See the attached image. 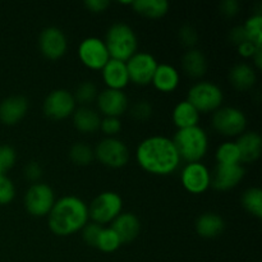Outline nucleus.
Returning <instances> with one entry per match:
<instances>
[{"label":"nucleus","mask_w":262,"mask_h":262,"mask_svg":"<svg viewBox=\"0 0 262 262\" xmlns=\"http://www.w3.org/2000/svg\"><path fill=\"white\" fill-rule=\"evenodd\" d=\"M138 165L148 174L166 177L181 166V156L173 140L165 136H151L138 143L136 148Z\"/></svg>","instance_id":"nucleus-1"},{"label":"nucleus","mask_w":262,"mask_h":262,"mask_svg":"<svg viewBox=\"0 0 262 262\" xmlns=\"http://www.w3.org/2000/svg\"><path fill=\"white\" fill-rule=\"evenodd\" d=\"M89 205L73 194H68L55 201L48 215L49 228L59 237H68L82 230L89 223Z\"/></svg>","instance_id":"nucleus-2"},{"label":"nucleus","mask_w":262,"mask_h":262,"mask_svg":"<svg viewBox=\"0 0 262 262\" xmlns=\"http://www.w3.org/2000/svg\"><path fill=\"white\" fill-rule=\"evenodd\" d=\"M173 142L181 160L186 163L201 161L209 151V136L200 125L178 129Z\"/></svg>","instance_id":"nucleus-3"},{"label":"nucleus","mask_w":262,"mask_h":262,"mask_svg":"<svg viewBox=\"0 0 262 262\" xmlns=\"http://www.w3.org/2000/svg\"><path fill=\"white\" fill-rule=\"evenodd\" d=\"M110 59L127 61L138 51V40L135 31L125 23H114L107 30L104 40Z\"/></svg>","instance_id":"nucleus-4"},{"label":"nucleus","mask_w":262,"mask_h":262,"mask_svg":"<svg viewBox=\"0 0 262 262\" xmlns=\"http://www.w3.org/2000/svg\"><path fill=\"white\" fill-rule=\"evenodd\" d=\"M187 101L191 102L200 114L214 113L222 107L224 101V92L216 83L201 81L194 83L188 90Z\"/></svg>","instance_id":"nucleus-5"},{"label":"nucleus","mask_w":262,"mask_h":262,"mask_svg":"<svg viewBox=\"0 0 262 262\" xmlns=\"http://www.w3.org/2000/svg\"><path fill=\"white\" fill-rule=\"evenodd\" d=\"M123 200L119 193L106 191L100 193L94 199L89 206V215L92 222L99 225L109 224L122 214Z\"/></svg>","instance_id":"nucleus-6"},{"label":"nucleus","mask_w":262,"mask_h":262,"mask_svg":"<svg viewBox=\"0 0 262 262\" xmlns=\"http://www.w3.org/2000/svg\"><path fill=\"white\" fill-rule=\"evenodd\" d=\"M212 128L225 137H238L247 127V117L234 106H222L214 112L211 118Z\"/></svg>","instance_id":"nucleus-7"},{"label":"nucleus","mask_w":262,"mask_h":262,"mask_svg":"<svg viewBox=\"0 0 262 262\" xmlns=\"http://www.w3.org/2000/svg\"><path fill=\"white\" fill-rule=\"evenodd\" d=\"M94 155L102 165L112 169H119L127 165L129 160V150L122 140L117 137H106L100 141Z\"/></svg>","instance_id":"nucleus-8"},{"label":"nucleus","mask_w":262,"mask_h":262,"mask_svg":"<svg viewBox=\"0 0 262 262\" xmlns=\"http://www.w3.org/2000/svg\"><path fill=\"white\" fill-rule=\"evenodd\" d=\"M55 201L53 188L45 183L32 184L25 196L26 210L35 217L48 216Z\"/></svg>","instance_id":"nucleus-9"},{"label":"nucleus","mask_w":262,"mask_h":262,"mask_svg":"<svg viewBox=\"0 0 262 262\" xmlns=\"http://www.w3.org/2000/svg\"><path fill=\"white\" fill-rule=\"evenodd\" d=\"M129 82L137 86H147L152 81L159 63L155 56L146 51H137L125 61Z\"/></svg>","instance_id":"nucleus-10"},{"label":"nucleus","mask_w":262,"mask_h":262,"mask_svg":"<svg viewBox=\"0 0 262 262\" xmlns=\"http://www.w3.org/2000/svg\"><path fill=\"white\" fill-rule=\"evenodd\" d=\"M73 94L68 90L58 89L45 97L42 104L43 114L53 120H63L72 117L77 109Z\"/></svg>","instance_id":"nucleus-11"},{"label":"nucleus","mask_w":262,"mask_h":262,"mask_svg":"<svg viewBox=\"0 0 262 262\" xmlns=\"http://www.w3.org/2000/svg\"><path fill=\"white\" fill-rule=\"evenodd\" d=\"M78 58L81 63L91 71H101L110 60L104 40L94 36L81 41L78 46Z\"/></svg>","instance_id":"nucleus-12"},{"label":"nucleus","mask_w":262,"mask_h":262,"mask_svg":"<svg viewBox=\"0 0 262 262\" xmlns=\"http://www.w3.org/2000/svg\"><path fill=\"white\" fill-rule=\"evenodd\" d=\"M181 182L191 194H202L211 186V173L201 161L187 163L181 171Z\"/></svg>","instance_id":"nucleus-13"},{"label":"nucleus","mask_w":262,"mask_h":262,"mask_svg":"<svg viewBox=\"0 0 262 262\" xmlns=\"http://www.w3.org/2000/svg\"><path fill=\"white\" fill-rule=\"evenodd\" d=\"M41 54L49 60H58L68 49V41L63 31L58 27H46L38 37Z\"/></svg>","instance_id":"nucleus-14"},{"label":"nucleus","mask_w":262,"mask_h":262,"mask_svg":"<svg viewBox=\"0 0 262 262\" xmlns=\"http://www.w3.org/2000/svg\"><path fill=\"white\" fill-rule=\"evenodd\" d=\"M97 107L100 113L105 117L119 118L120 115L127 112L129 106V100L124 91H118V90H104L97 95Z\"/></svg>","instance_id":"nucleus-15"},{"label":"nucleus","mask_w":262,"mask_h":262,"mask_svg":"<svg viewBox=\"0 0 262 262\" xmlns=\"http://www.w3.org/2000/svg\"><path fill=\"white\" fill-rule=\"evenodd\" d=\"M245 178V168L238 165H220L216 164L211 174V186L217 191H229L237 187Z\"/></svg>","instance_id":"nucleus-16"},{"label":"nucleus","mask_w":262,"mask_h":262,"mask_svg":"<svg viewBox=\"0 0 262 262\" xmlns=\"http://www.w3.org/2000/svg\"><path fill=\"white\" fill-rule=\"evenodd\" d=\"M28 110L26 97L14 95L0 101V122L5 125H15L25 118Z\"/></svg>","instance_id":"nucleus-17"},{"label":"nucleus","mask_w":262,"mask_h":262,"mask_svg":"<svg viewBox=\"0 0 262 262\" xmlns=\"http://www.w3.org/2000/svg\"><path fill=\"white\" fill-rule=\"evenodd\" d=\"M101 76L105 86L109 90L123 91L129 83V77H128L125 61L110 59L105 64L104 68L101 69Z\"/></svg>","instance_id":"nucleus-18"},{"label":"nucleus","mask_w":262,"mask_h":262,"mask_svg":"<svg viewBox=\"0 0 262 262\" xmlns=\"http://www.w3.org/2000/svg\"><path fill=\"white\" fill-rule=\"evenodd\" d=\"M179 82H181V76L178 69L171 64L161 63L156 68L151 83L159 92L170 94L178 89Z\"/></svg>","instance_id":"nucleus-19"},{"label":"nucleus","mask_w":262,"mask_h":262,"mask_svg":"<svg viewBox=\"0 0 262 262\" xmlns=\"http://www.w3.org/2000/svg\"><path fill=\"white\" fill-rule=\"evenodd\" d=\"M110 228L117 233L122 243H127L132 242L140 234L141 223L132 212H122L113 220Z\"/></svg>","instance_id":"nucleus-20"},{"label":"nucleus","mask_w":262,"mask_h":262,"mask_svg":"<svg viewBox=\"0 0 262 262\" xmlns=\"http://www.w3.org/2000/svg\"><path fill=\"white\" fill-rule=\"evenodd\" d=\"M242 163H255L261 155L262 138L257 132H243L235 141Z\"/></svg>","instance_id":"nucleus-21"},{"label":"nucleus","mask_w":262,"mask_h":262,"mask_svg":"<svg viewBox=\"0 0 262 262\" xmlns=\"http://www.w3.org/2000/svg\"><path fill=\"white\" fill-rule=\"evenodd\" d=\"M257 81L256 69L247 63H238L230 69L229 82L238 91H248Z\"/></svg>","instance_id":"nucleus-22"},{"label":"nucleus","mask_w":262,"mask_h":262,"mask_svg":"<svg viewBox=\"0 0 262 262\" xmlns=\"http://www.w3.org/2000/svg\"><path fill=\"white\" fill-rule=\"evenodd\" d=\"M225 222L219 214L215 212H205L199 216L196 222V232L201 238L212 239L224 232Z\"/></svg>","instance_id":"nucleus-23"},{"label":"nucleus","mask_w":262,"mask_h":262,"mask_svg":"<svg viewBox=\"0 0 262 262\" xmlns=\"http://www.w3.org/2000/svg\"><path fill=\"white\" fill-rule=\"evenodd\" d=\"M73 118V124L76 129L79 132L86 133V135H91L96 130L100 129V123H101V118L97 112L89 106H81L78 109L74 110L72 114Z\"/></svg>","instance_id":"nucleus-24"},{"label":"nucleus","mask_w":262,"mask_h":262,"mask_svg":"<svg viewBox=\"0 0 262 262\" xmlns=\"http://www.w3.org/2000/svg\"><path fill=\"white\" fill-rule=\"evenodd\" d=\"M171 119H173L174 125L178 129L196 127L200 122V113L197 112V109L191 102L183 100L174 106L173 113H171Z\"/></svg>","instance_id":"nucleus-25"},{"label":"nucleus","mask_w":262,"mask_h":262,"mask_svg":"<svg viewBox=\"0 0 262 262\" xmlns=\"http://www.w3.org/2000/svg\"><path fill=\"white\" fill-rule=\"evenodd\" d=\"M183 72L191 78H201L207 71V59L199 49H189L182 58Z\"/></svg>","instance_id":"nucleus-26"},{"label":"nucleus","mask_w":262,"mask_h":262,"mask_svg":"<svg viewBox=\"0 0 262 262\" xmlns=\"http://www.w3.org/2000/svg\"><path fill=\"white\" fill-rule=\"evenodd\" d=\"M132 8L142 17L159 19L169 12V3L166 0H136L132 2Z\"/></svg>","instance_id":"nucleus-27"},{"label":"nucleus","mask_w":262,"mask_h":262,"mask_svg":"<svg viewBox=\"0 0 262 262\" xmlns=\"http://www.w3.org/2000/svg\"><path fill=\"white\" fill-rule=\"evenodd\" d=\"M215 158H216L217 164H220V165H238V164H242L239 148H238L237 143L232 142V141H227V142L222 143L217 147Z\"/></svg>","instance_id":"nucleus-28"},{"label":"nucleus","mask_w":262,"mask_h":262,"mask_svg":"<svg viewBox=\"0 0 262 262\" xmlns=\"http://www.w3.org/2000/svg\"><path fill=\"white\" fill-rule=\"evenodd\" d=\"M242 206L252 216L262 217V191L257 187L248 188L242 196Z\"/></svg>","instance_id":"nucleus-29"},{"label":"nucleus","mask_w":262,"mask_h":262,"mask_svg":"<svg viewBox=\"0 0 262 262\" xmlns=\"http://www.w3.org/2000/svg\"><path fill=\"white\" fill-rule=\"evenodd\" d=\"M247 40L255 43L256 46H262V14L260 12L251 15L243 25Z\"/></svg>","instance_id":"nucleus-30"},{"label":"nucleus","mask_w":262,"mask_h":262,"mask_svg":"<svg viewBox=\"0 0 262 262\" xmlns=\"http://www.w3.org/2000/svg\"><path fill=\"white\" fill-rule=\"evenodd\" d=\"M120 246H122V241L118 237L117 233L110 227H102L101 233H100L99 239H97L96 243V248H99L100 251L105 253H112L115 252Z\"/></svg>","instance_id":"nucleus-31"},{"label":"nucleus","mask_w":262,"mask_h":262,"mask_svg":"<svg viewBox=\"0 0 262 262\" xmlns=\"http://www.w3.org/2000/svg\"><path fill=\"white\" fill-rule=\"evenodd\" d=\"M94 150L83 142H77L69 150V159L78 166H86L94 160Z\"/></svg>","instance_id":"nucleus-32"},{"label":"nucleus","mask_w":262,"mask_h":262,"mask_svg":"<svg viewBox=\"0 0 262 262\" xmlns=\"http://www.w3.org/2000/svg\"><path fill=\"white\" fill-rule=\"evenodd\" d=\"M97 87L92 82L86 81L82 82L78 87L76 89V92L73 94L76 104H79L81 106H87L91 102H94L97 99Z\"/></svg>","instance_id":"nucleus-33"},{"label":"nucleus","mask_w":262,"mask_h":262,"mask_svg":"<svg viewBox=\"0 0 262 262\" xmlns=\"http://www.w3.org/2000/svg\"><path fill=\"white\" fill-rule=\"evenodd\" d=\"M15 187L8 177H0V205H8L14 200Z\"/></svg>","instance_id":"nucleus-34"},{"label":"nucleus","mask_w":262,"mask_h":262,"mask_svg":"<svg viewBox=\"0 0 262 262\" xmlns=\"http://www.w3.org/2000/svg\"><path fill=\"white\" fill-rule=\"evenodd\" d=\"M130 115L133 117V119L138 120V122H145L152 115V106L146 100H141L133 105L130 109Z\"/></svg>","instance_id":"nucleus-35"},{"label":"nucleus","mask_w":262,"mask_h":262,"mask_svg":"<svg viewBox=\"0 0 262 262\" xmlns=\"http://www.w3.org/2000/svg\"><path fill=\"white\" fill-rule=\"evenodd\" d=\"M15 160H17V154H15V150L12 146H0V168L3 169L4 173L14 166Z\"/></svg>","instance_id":"nucleus-36"},{"label":"nucleus","mask_w":262,"mask_h":262,"mask_svg":"<svg viewBox=\"0 0 262 262\" xmlns=\"http://www.w3.org/2000/svg\"><path fill=\"white\" fill-rule=\"evenodd\" d=\"M101 225L96 224V223H87V224L82 228V238H83V241L89 246L96 247V243L97 239H99L100 233H101Z\"/></svg>","instance_id":"nucleus-37"},{"label":"nucleus","mask_w":262,"mask_h":262,"mask_svg":"<svg viewBox=\"0 0 262 262\" xmlns=\"http://www.w3.org/2000/svg\"><path fill=\"white\" fill-rule=\"evenodd\" d=\"M179 41H181L182 45H184L186 48L193 49V46L197 43L199 40V35H197V31L194 30V27L192 26L186 25L179 30Z\"/></svg>","instance_id":"nucleus-38"},{"label":"nucleus","mask_w":262,"mask_h":262,"mask_svg":"<svg viewBox=\"0 0 262 262\" xmlns=\"http://www.w3.org/2000/svg\"><path fill=\"white\" fill-rule=\"evenodd\" d=\"M100 129L107 137H115L120 132V129H122V122H120L119 118L105 117L104 119H101V123H100Z\"/></svg>","instance_id":"nucleus-39"},{"label":"nucleus","mask_w":262,"mask_h":262,"mask_svg":"<svg viewBox=\"0 0 262 262\" xmlns=\"http://www.w3.org/2000/svg\"><path fill=\"white\" fill-rule=\"evenodd\" d=\"M42 176V168L36 161H31L25 166V177L31 182H36Z\"/></svg>","instance_id":"nucleus-40"},{"label":"nucleus","mask_w":262,"mask_h":262,"mask_svg":"<svg viewBox=\"0 0 262 262\" xmlns=\"http://www.w3.org/2000/svg\"><path fill=\"white\" fill-rule=\"evenodd\" d=\"M220 12L225 17H234L239 13V3L237 0H225L220 4Z\"/></svg>","instance_id":"nucleus-41"},{"label":"nucleus","mask_w":262,"mask_h":262,"mask_svg":"<svg viewBox=\"0 0 262 262\" xmlns=\"http://www.w3.org/2000/svg\"><path fill=\"white\" fill-rule=\"evenodd\" d=\"M262 48V46H261ZM257 49H260V46H256L255 43H252L251 41H246V42L241 43L239 46H237L238 54H239L242 58L245 59H251L253 56V54L257 51Z\"/></svg>","instance_id":"nucleus-42"},{"label":"nucleus","mask_w":262,"mask_h":262,"mask_svg":"<svg viewBox=\"0 0 262 262\" xmlns=\"http://www.w3.org/2000/svg\"><path fill=\"white\" fill-rule=\"evenodd\" d=\"M229 40L230 42L234 43L235 46H239L241 43L248 41L245 30H243V26H237V27H234L232 31H230Z\"/></svg>","instance_id":"nucleus-43"},{"label":"nucleus","mask_w":262,"mask_h":262,"mask_svg":"<svg viewBox=\"0 0 262 262\" xmlns=\"http://www.w3.org/2000/svg\"><path fill=\"white\" fill-rule=\"evenodd\" d=\"M109 5L110 3L107 0H86L84 2V7L92 13H102L106 10Z\"/></svg>","instance_id":"nucleus-44"},{"label":"nucleus","mask_w":262,"mask_h":262,"mask_svg":"<svg viewBox=\"0 0 262 262\" xmlns=\"http://www.w3.org/2000/svg\"><path fill=\"white\" fill-rule=\"evenodd\" d=\"M252 61H253V66H255L256 69H260L262 68V48L257 49V51H256L255 54H253L252 58Z\"/></svg>","instance_id":"nucleus-45"},{"label":"nucleus","mask_w":262,"mask_h":262,"mask_svg":"<svg viewBox=\"0 0 262 262\" xmlns=\"http://www.w3.org/2000/svg\"><path fill=\"white\" fill-rule=\"evenodd\" d=\"M3 176H4V171H3V169L0 168V177H3Z\"/></svg>","instance_id":"nucleus-46"}]
</instances>
